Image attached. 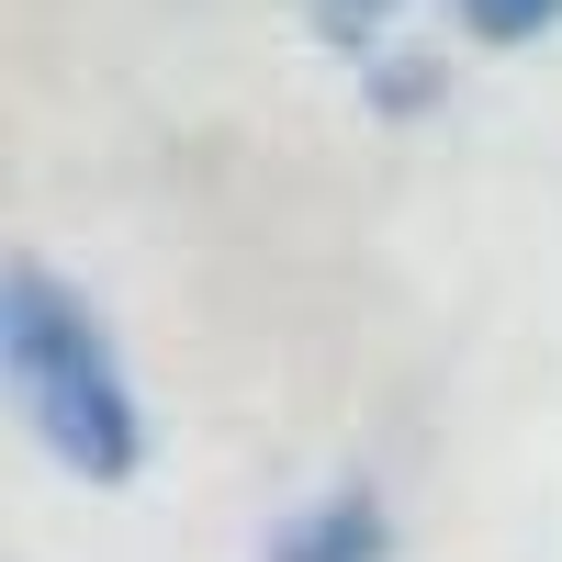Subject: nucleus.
I'll use <instances>...</instances> for the list:
<instances>
[{"instance_id":"nucleus-1","label":"nucleus","mask_w":562,"mask_h":562,"mask_svg":"<svg viewBox=\"0 0 562 562\" xmlns=\"http://www.w3.org/2000/svg\"><path fill=\"white\" fill-rule=\"evenodd\" d=\"M0 360H12V394L34 416V439L57 450L79 484H135V450H147L135 383H124V360L102 338V315H90L45 259L0 270Z\"/></svg>"},{"instance_id":"nucleus-2","label":"nucleus","mask_w":562,"mask_h":562,"mask_svg":"<svg viewBox=\"0 0 562 562\" xmlns=\"http://www.w3.org/2000/svg\"><path fill=\"white\" fill-rule=\"evenodd\" d=\"M259 562H383V506L360 484H338V495H315L304 518H281Z\"/></svg>"},{"instance_id":"nucleus-3","label":"nucleus","mask_w":562,"mask_h":562,"mask_svg":"<svg viewBox=\"0 0 562 562\" xmlns=\"http://www.w3.org/2000/svg\"><path fill=\"white\" fill-rule=\"evenodd\" d=\"M562 12V0H461V23H473L484 45H518V34H540Z\"/></svg>"}]
</instances>
